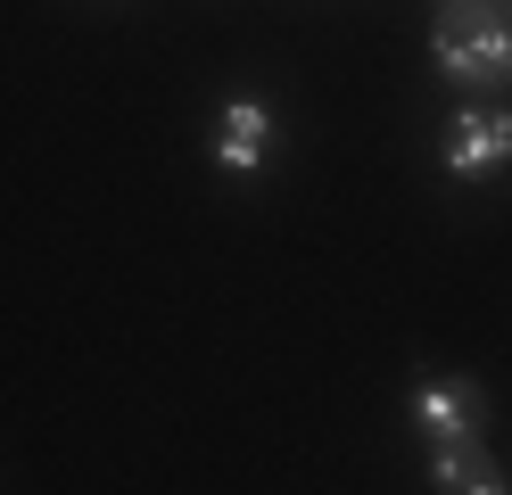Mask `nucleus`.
<instances>
[{
    "mask_svg": "<svg viewBox=\"0 0 512 495\" xmlns=\"http://www.w3.org/2000/svg\"><path fill=\"white\" fill-rule=\"evenodd\" d=\"M438 75L446 83H479V91H504L512 83V17L504 9H463V17H438Z\"/></svg>",
    "mask_w": 512,
    "mask_h": 495,
    "instance_id": "1",
    "label": "nucleus"
},
{
    "mask_svg": "<svg viewBox=\"0 0 512 495\" xmlns=\"http://www.w3.org/2000/svg\"><path fill=\"white\" fill-rule=\"evenodd\" d=\"M405 421L422 429L430 446H479V429H488V396H479V380H413Z\"/></svg>",
    "mask_w": 512,
    "mask_h": 495,
    "instance_id": "2",
    "label": "nucleus"
},
{
    "mask_svg": "<svg viewBox=\"0 0 512 495\" xmlns=\"http://www.w3.org/2000/svg\"><path fill=\"white\" fill-rule=\"evenodd\" d=\"M438 165L455 182H488L512 165V108H455V124H446L438 141Z\"/></svg>",
    "mask_w": 512,
    "mask_h": 495,
    "instance_id": "3",
    "label": "nucleus"
},
{
    "mask_svg": "<svg viewBox=\"0 0 512 495\" xmlns=\"http://www.w3.org/2000/svg\"><path fill=\"white\" fill-rule=\"evenodd\" d=\"M215 165H223V174H265V165H273V108H265V99H223V116H215Z\"/></svg>",
    "mask_w": 512,
    "mask_h": 495,
    "instance_id": "4",
    "label": "nucleus"
},
{
    "mask_svg": "<svg viewBox=\"0 0 512 495\" xmlns=\"http://www.w3.org/2000/svg\"><path fill=\"white\" fill-rule=\"evenodd\" d=\"M430 487L438 495H504V471L479 446H430Z\"/></svg>",
    "mask_w": 512,
    "mask_h": 495,
    "instance_id": "5",
    "label": "nucleus"
},
{
    "mask_svg": "<svg viewBox=\"0 0 512 495\" xmlns=\"http://www.w3.org/2000/svg\"><path fill=\"white\" fill-rule=\"evenodd\" d=\"M463 9H496V0H438V17H463Z\"/></svg>",
    "mask_w": 512,
    "mask_h": 495,
    "instance_id": "6",
    "label": "nucleus"
}]
</instances>
